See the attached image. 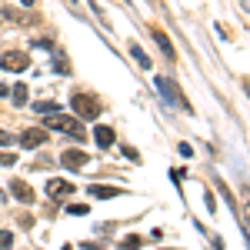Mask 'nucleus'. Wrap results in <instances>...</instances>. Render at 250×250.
Masks as SVG:
<instances>
[{
  "mask_svg": "<svg viewBox=\"0 0 250 250\" xmlns=\"http://www.w3.org/2000/svg\"><path fill=\"white\" fill-rule=\"evenodd\" d=\"M47 127L50 130H63V134H70L74 140H83V127H80L77 117H67V114H50L47 117Z\"/></svg>",
  "mask_w": 250,
  "mask_h": 250,
  "instance_id": "f257e3e1",
  "label": "nucleus"
},
{
  "mask_svg": "<svg viewBox=\"0 0 250 250\" xmlns=\"http://www.w3.org/2000/svg\"><path fill=\"white\" fill-rule=\"evenodd\" d=\"M70 107H74L77 117H83V120H94V117L100 114V100H97L94 94H74L70 97Z\"/></svg>",
  "mask_w": 250,
  "mask_h": 250,
  "instance_id": "f03ea898",
  "label": "nucleus"
},
{
  "mask_svg": "<svg viewBox=\"0 0 250 250\" xmlns=\"http://www.w3.org/2000/svg\"><path fill=\"white\" fill-rule=\"evenodd\" d=\"M0 67L10 70V74H20V70H30V57H27L23 50H7V54L0 57Z\"/></svg>",
  "mask_w": 250,
  "mask_h": 250,
  "instance_id": "7ed1b4c3",
  "label": "nucleus"
},
{
  "mask_svg": "<svg viewBox=\"0 0 250 250\" xmlns=\"http://www.w3.org/2000/svg\"><path fill=\"white\" fill-rule=\"evenodd\" d=\"M154 87L164 94V100H167V104H180V107H187V100L180 97V87H177L170 77H154Z\"/></svg>",
  "mask_w": 250,
  "mask_h": 250,
  "instance_id": "20e7f679",
  "label": "nucleus"
},
{
  "mask_svg": "<svg viewBox=\"0 0 250 250\" xmlns=\"http://www.w3.org/2000/svg\"><path fill=\"white\" fill-rule=\"evenodd\" d=\"M87 160H90V154H87V150H63V154H60V164H63L67 170H80Z\"/></svg>",
  "mask_w": 250,
  "mask_h": 250,
  "instance_id": "39448f33",
  "label": "nucleus"
},
{
  "mask_svg": "<svg viewBox=\"0 0 250 250\" xmlns=\"http://www.w3.org/2000/svg\"><path fill=\"white\" fill-rule=\"evenodd\" d=\"M70 193H74V184H70V180H63V177H54V180H47V197L60 200V197H70Z\"/></svg>",
  "mask_w": 250,
  "mask_h": 250,
  "instance_id": "423d86ee",
  "label": "nucleus"
},
{
  "mask_svg": "<svg viewBox=\"0 0 250 250\" xmlns=\"http://www.w3.org/2000/svg\"><path fill=\"white\" fill-rule=\"evenodd\" d=\"M43 140H47V130L30 127V130H23V134H20V147H23V150H34V147H40Z\"/></svg>",
  "mask_w": 250,
  "mask_h": 250,
  "instance_id": "0eeeda50",
  "label": "nucleus"
},
{
  "mask_svg": "<svg viewBox=\"0 0 250 250\" xmlns=\"http://www.w3.org/2000/svg\"><path fill=\"white\" fill-rule=\"evenodd\" d=\"M90 197L94 200H114V197H120L124 193V187H110V184H90Z\"/></svg>",
  "mask_w": 250,
  "mask_h": 250,
  "instance_id": "6e6552de",
  "label": "nucleus"
},
{
  "mask_svg": "<svg viewBox=\"0 0 250 250\" xmlns=\"http://www.w3.org/2000/svg\"><path fill=\"white\" fill-rule=\"evenodd\" d=\"M10 193L17 197L20 204H34V190H30V184H23V180H17V177L10 180Z\"/></svg>",
  "mask_w": 250,
  "mask_h": 250,
  "instance_id": "1a4fd4ad",
  "label": "nucleus"
},
{
  "mask_svg": "<svg viewBox=\"0 0 250 250\" xmlns=\"http://www.w3.org/2000/svg\"><path fill=\"white\" fill-rule=\"evenodd\" d=\"M94 140H97V147H104V150H107V147H114V140H117L114 127H104V124H100V127L94 130Z\"/></svg>",
  "mask_w": 250,
  "mask_h": 250,
  "instance_id": "9d476101",
  "label": "nucleus"
},
{
  "mask_svg": "<svg viewBox=\"0 0 250 250\" xmlns=\"http://www.w3.org/2000/svg\"><path fill=\"white\" fill-rule=\"evenodd\" d=\"M154 40H157V43H160V50H164V57H177V50H173V43H170V40H167V34H164V30H157V27H154Z\"/></svg>",
  "mask_w": 250,
  "mask_h": 250,
  "instance_id": "9b49d317",
  "label": "nucleus"
},
{
  "mask_svg": "<svg viewBox=\"0 0 250 250\" xmlns=\"http://www.w3.org/2000/svg\"><path fill=\"white\" fill-rule=\"evenodd\" d=\"M130 57H134L137 63L144 67V70H154V67H150V57L144 54V47H140V43H130Z\"/></svg>",
  "mask_w": 250,
  "mask_h": 250,
  "instance_id": "f8f14e48",
  "label": "nucleus"
},
{
  "mask_svg": "<svg viewBox=\"0 0 250 250\" xmlns=\"http://www.w3.org/2000/svg\"><path fill=\"white\" fill-rule=\"evenodd\" d=\"M10 100H14L17 107H23V104H27V83H17V87L10 90Z\"/></svg>",
  "mask_w": 250,
  "mask_h": 250,
  "instance_id": "ddd939ff",
  "label": "nucleus"
},
{
  "mask_svg": "<svg viewBox=\"0 0 250 250\" xmlns=\"http://www.w3.org/2000/svg\"><path fill=\"white\" fill-rule=\"evenodd\" d=\"M54 70H57V74H70V63H67V57H63V54H54Z\"/></svg>",
  "mask_w": 250,
  "mask_h": 250,
  "instance_id": "4468645a",
  "label": "nucleus"
},
{
  "mask_svg": "<svg viewBox=\"0 0 250 250\" xmlns=\"http://www.w3.org/2000/svg\"><path fill=\"white\" fill-rule=\"evenodd\" d=\"M34 110H37V114H57V104H50V100H40V104H34Z\"/></svg>",
  "mask_w": 250,
  "mask_h": 250,
  "instance_id": "2eb2a0df",
  "label": "nucleus"
},
{
  "mask_svg": "<svg viewBox=\"0 0 250 250\" xmlns=\"http://www.w3.org/2000/svg\"><path fill=\"white\" fill-rule=\"evenodd\" d=\"M10 247H14V233L0 230V250H10Z\"/></svg>",
  "mask_w": 250,
  "mask_h": 250,
  "instance_id": "dca6fc26",
  "label": "nucleus"
},
{
  "mask_svg": "<svg viewBox=\"0 0 250 250\" xmlns=\"http://www.w3.org/2000/svg\"><path fill=\"white\" fill-rule=\"evenodd\" d=\"M17 164V154H7V150H0V167H14Z\"/></svg>",
  "mask_w": 250,
  "mask_h": 250,
  "instance_id": "f3484780",
  "label": "nucleus"
},
{
  "mask_svg": "<svg viewBox=\"0 0 250 250\" xmlns=\"http://www.w3.org/2000/svg\"><path fill=\"white\" fill-rule=\"evenodd\" d=\"M140 247V237H127V240H120V250H137Z\"/></svg>",
  "mask_w": 250,
  "mask_h": 250,
  "instance_id": "a211bd4d",
  "label": "nucleus"
},
{
  "mask_svg": "<svg viewBox=\"0 0 250 250\" xmlns=\"http://www.w3.org/2000/svg\"><path fill=\"white\" fill-rule=\"evenodd\" d=\"M87 210H90L87 204H70V207H67V213H77V217H83Z\"/></svg>",
  "mask_w": 250,
  "mask_h": 250,
  "instance_id": "6ab92c4d",
  "label": "nucleus"
},
{
  "mask_svg": "<svg viewBox=\"0 0 250 250\" xmlns=\"http://www.w3.org/2000/svg\"><path fill=\"white\" fill-rule=\"evenodd\" d=\"M10 144H17V137L7 134V130H0V147H10Z\"/></svg>",
  "mask_w": 250,
  "mask_h": 250,
  "instance_id": "aec40b11",
  "label": "nucleus"
},
{
  "mask_svg": "<svg viewBox=\"0 0 250 250\" xmlns=\"http://www.w3.org/2000/svg\"><path fill=\"white\" fill-rule=\"evenodd\" d=\"M34 47H37V50H54V43H50V40H37Z\"/></svg>",
  "mask_w": 250,
  "mask_h": 250,
  "instance_id": "412c9836",
  "label": "nucleus"
},
{
  "mask_svg": "<svg viewBox=\"0 0 250 250\" xmlns=\"http://www.w3.org/2000/svg\"><path fill=\"white\" fill-rule=\"evenodd\" d=\"M247 90H250V83H247Z\"/></svg>",
  "mask_w": 250,
  "mask_h": 250,
  "instance_id": "4be33fe9",
  "label": "nucleus"
}]
</instances>
